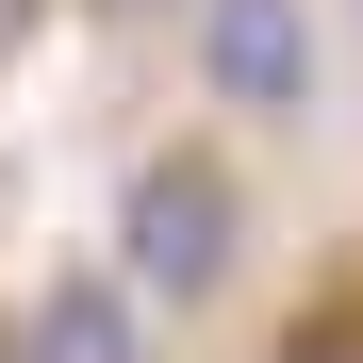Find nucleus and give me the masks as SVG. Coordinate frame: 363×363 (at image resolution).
I'll list each match as a JSON object with an SVG mask.
<instances>
[{
  "label": "nucleus",
  "mask_w": 363,
  "mask_h": 363,
  "mask_svg": "<svg viewBox=\"0 0 363 363\" xmlns=\"http://www.w3.org/2000/svg\"><path fill=\"white\" fill-rule=\"evenodd\" d=\"M231 264H248V182H231V149H149L116 182V281L149 314H215Z\"/></svg>",
  "instance_id": "obj_1"
},
{
  "label": "nucleus",
  "mask_w": 363,
  "mask_h": 363,
  "mask_svg": "<svg viewBox=\"0 0 363 363\" xmlns=\"http://www.w3.org/2000/svg\"><path fill=\"white\" fill-rule=\"evenodd\" d=\"M182 50H199V99L281 133V116H314V0H182Z\"/></svg>",
  "instance_id": "obj_2"
},
{
  "label": "nucleus",
  "mask_w": 363,
  "mask_h": 363,
  "mask_svg": "<svg viewBox=\"0 0 363 363\" xmlns=\"http://www.w3.org/2000/svg\"><path fill=\"white\" fill-rule=\"evenodd\" d=\"M0 363H149V297L99 281V264H50L17 297V330H0Z\"/></svg>",
  "instance_id": "obj_3"
},
{
  "label": "nucleus",
  "mask_w": 363,
  "mask_h": 363,
  "mask_svg": "<svg viewBox=\"0 0 363 363\" xmlns=\"http://www.w3.org/2000/svg\"><path fill=\"white\" fill-rule=\"evenodd\" d=\"M264 363H363V281H347V297H314V314H297Z\"/></svg>",
  "instance_id": "obj_4"
},
{
  "label": "nucleus",
  "mask_w": 363,
  "mask_h": 363,
  "mask_svg": "<svg viewBox=\"0 0 363 363\" xmlns=\"http://www.w3.org/2000/svg\"><path fill=\"white\" fill-rule=\"evenodd\" d=\"M67 17H99V33H149V17H182V0H67Z\"/></svg>",
  "instance_id": "obj_5"
},
{
  "label": "nucleus",
  "mask_w": 363,
  "mask_h": 363,
  "mask_svg": "<svg viewBox=\"0 0 363 363\" xmlns=\"http://www.w3.org/2000/svg\"><path fill=\"white\" fill-rule=\"evenodd\" d=\"M33 17H50V0H0V83H17V50H33Z\"/></svg>",
  "instance_id": "obj_6"
}]
</instances>
